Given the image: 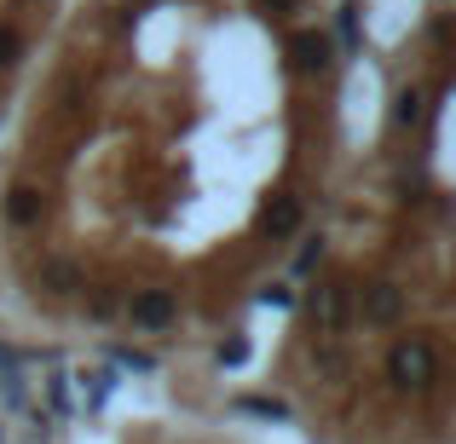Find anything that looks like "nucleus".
Instances as JSON below:
<instances>
[{
	"instance_id": "nucleus-4",
	"label": "nucleus",
	"mask_w": 456,
	"mask_h": 444,
	"mask_svg": "<svg viewBox=\"0 0 456 444\" xmlns=\"http://www.w3.org/2000/svg\"><path fill=\"white\" fill-rule=\"evenodd\" d=\"M41 6L46 0H0V104H6L23 58L41 41Z\"/></svg>"
},
{
	"instance_id": "nucleus-1",
	"label": "nucleus",
	"mask_w": 456,
	"mask_h": 444,
	"mask_svg": "<svg viewBox=\"0 0 456 444\" xmlns=\"http://www.w3.org/2000/svg\"><path fill=\"white\" fill-rule=\"evenodd\" d=\"M358 122L330 0H76L0 104V335L151 369L248 341Z\"/></svg>"
},
{
	"instance_id": "nucleus-3",
	"label": "nucleus",
	"mask_w": 456,
	"mask_h": 444,
	"mask_svg": "<svg viewBox=\"0 0 456 444\" xmlns=\"http://www.w3.org/2000/svg\"><path fill=\"white\" fill-rule=\"evenodd\" d=\"M69 444H295L266 416H232L191 399H127L93 416Z\"/></svg>"
},
{
	"instance_id": "nucleus-2",
	"label": "nucleus",
	"mask_w": 456,
	"mask_h": 444,
	"mask_svg": "<svg viewBox=\"0 0 456 444\" xmlns=\"http://www.w3.org/2000/svg\"><path fill=\"white\" fill-rule=\"evenodd\" d=\"M451 18L364 104L318 231L266 311V422L295 444H451Z\"/></svg>"
}]
</instances>
